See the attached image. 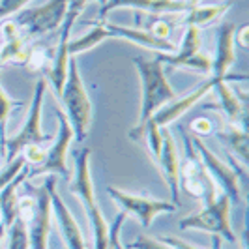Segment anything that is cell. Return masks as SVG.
Here are the masks:
<instances>
[{
  "label": "cell",
  "instance_id": "obj_1",
  "mask_svg": "<svg viewBox=\"0 0 249 249\" xmlns=\"http://www.w3.org/2000/svg\"><path fill=\"white\" fill-rule=\"evenodd\" d=\"M133 64L137 68L139 79H141V109H139L137 125L131 129V131H137L163 105L176 100L178 94L175 92V88L171 87V83L165 75V70H163V62L158 56L152 60L135 56Z\"/></svg>",
  "mask_w": 249,
  "mask_h": 249
},
{
  "label": "cell",
  "instance_id": "obj_2",
  "mask_svg": "<svg viewBox=\"0 0 249 249\" xmlns=\"http://www.w3.org/2000/svg\"><path fill=\"white\" fill-rule=\"evenodd\" d=\"M70 187L87 210V215L92 225V234H94V249H107L109 223L105 221L98 199H96L92 173H90V148L87 146L75 150V175Z\"/></svg>",
  "mask_w": 249,
  "mask_h": 249
},
{
  "label": "cell",
  "instance_id": "obj_3",
  "mask_svg": "<svg viewBox=\"0 0 249 249\" xmlns=\"http://www.w3.org/2000/svg\"><path fill=\"white\" fill-rule=\"evenodd\" d=\"M60 107L68 118V122L73 129V139L77 142H83L88 137V129L92 122V101L88 98L85 83L81 79L75 56H70L68 62V77L58 96Z\"/></svg>",
  "mask_w": 249,
  "mask_h": 249
},
{
  "label": "cell",
  "instance_id": "obj_4",
  "mask_svg": "<svg viewBox=\"0 0 249 249\" xmlns=\"http://www.w3.org/2000/svg\"><path fill=\"white\" fill-rule=\"evenodd\" d=\"M47 88H49L47 79L39 77L36 81V87H34V96L30 101V109L26 114L25 125L19 129L17 135H13L6 141V148H4V156H2L6 163L15 160L26 146L43 144V142L51 141V135H47L41 127V111H43V98L47 94Z\"/></svg>",
  "mask_w": 249,
  "mask_h": 249
},
{
  "label": "cell",
  "instance_id": "obj_5",
  "mask_svg": "<svg viewBox=\"0 0 249 249\" xmlns=\"http://www.w3.org/2000/svg\"><path fill=\"white\" fill-rule=\"evenodd\" d=\"M206 206L199 212L186 215L180 219V229H195L202 232H210L217 238H225L227 242H236V234L231 225V208L232 202L225 193H217L213 199L204 202Z\"/></svg>",
  "mask_w": 249,
  "mask_h": 249
},
{
  "label": "cell",
  "instance_id": "obj_6",
  "mask_svg": "<svg viewBox=\"0 0 249 249\" xmlns=\"http://www.w3.org/2000/svg\"><path fill=\"white\" fill-rule=\"evenodd\" d=\"M66 8H68V0H49L43 6L21 10L13 21L17 23L21 34L30 41L32 37L45 36L60 28L66 17Z\"/></svg>",
  "mask_w": 249,
  "mask_h": 249
},
{
  "label": "cell",
  "instance_id": "obj_7",
  "mask_svg": "<svg viewBox=\"0 0 249 249\" xmlns=\"http://www.w3.org/2000/svg\"><path fill=\"white\" fill-rule=\"evenodd\" d=\"M54 111L58 116V137L53 142V146L47 148V156L41 165L32 167L28 171V178H36V176H64L68 178L70 184V167H68V152L70 144L73 141V129L68 122L66 114H64L60 105H54Z\"/></svg>",
  "mask_w": 249,
  "mask_h": 249
},
{
  "label": "cell",
  "instance_id": "obj_8",
  "mask_svg": "<svg viewBox=\"0 0 249 249\" xmlns=\"http://www.w3.org/2000/svg\"><path fill=\"white\" fill-rule=\"evenodd\" d=\"M191 142H193V148L215 187L217 189L221 187V193H225L232 204H242V189H240V180H238L240 175L236 169L227 165L223 160H219V156H215L212 150L204 144L202 139L195 137L191 139Z\"/></svg>",
  "mask_w": 249,
  "mask_h": 249
},
{
  "label": "cell",
  "instance_id": "obj_9",
  "mask_svg": "<svg viewBox=\"0 0 249 249\" xmlns=\"http://www.w3.org/2000/svg\"><path fill=\"white\" fill-rule=\"evenodd\" d=\"M107 193L122 208V212L131 213L141 223V227H144V229L152 227V221H154L156 215H160V213H175L176 208H178L173 202L133 195V193H127V191H122V189L112 186L107 187Z\"/></svg>",
  "mask_w": 249,
  "mask_h": 249
},
{
  "label": "cell",
  "instance_id": "obj_10",
  "mask_svg": "<svg viewBox=\"0 0 249 249\" xmlns=\"http://www.w3.org/2000/svg\"><path fill=\"white\" fill-rule=\"evenodd\" d=\"M43 186L49 193L53 219L58 225V231H60V236H62L64 244H66V249H87V242H85L81 227L75 221L73 213L70 212V208L66 206L60 193L56 191V176L49 175L45 178Z\"/></svg>",
  "mask_w": 249,
  "mask_h": 249
},
{
  "label": "cell",
  "instance_id": "obj_11",
  "mask_svg": "<svg viewBox=\"0 0 249 249\" xmlns=\"http://www.w3.org/2000/svg\"><path fill=\"white\" fill-rule=\"evenodd\" d=\"M36 212L32 219L26 223L28 248L30 249H49V236L53 232V212L51 199L45 186L36 189Z\"/></svg>",
  "mask_w": 249,
  "mask_h": 249
},
{
  "label": "cell",
  "instance_id": "obj_12",
  "mask_svg": "<svg viewBox=\"0 0 249 249\" xmlns=\"http://www.w3.org/2000/svg\"><path fill=\"white\" fill-rule=\"evenodd\" d=\"M236 25L223 23L215 28V53L212 56V73L210 77L223 81L231 79L229 70L236 60V43H234Z\"/></svg>",
  "mask_w": 249,
  "mask_h": 249
},
{
  "label": "cell",
  "instance_id": "obj_13",
  "mask_svg": "<svg viewBox=\"0 0 249 249\" xmlns=\"http://www.w3.org/2000/svg\"><path fill=\"white\" fill-rule=\"evenodd\" d=\"M156 163H158L163 180L171 191V197H173L171 202L175 206H180V165L182 163H180V156L176 150V141L167 127H163L161 152H160V158Z\"/></svg>",
  "mask_w": 249,
  "mask_h": 249
},
{
  "label": "cell",
  "instance_id": "obj_14",
  "mask_svg": "<svg viewBox=\"0 0 249 249\" xmlns=\"http://www.w3.org/2000/svg\"><path fill=\"white\" fill-rule=\"evenodd\" d=\"M215 83H217V79L208 77L202 85H199L195 90H191L189 94L182 96V98H176V100L169 101L167 105H163L161 109L156 112L150 120L158 125V127H167L169 124H173L175 120H178L182 114H186L193 105H197L204 96H208V94L212 92V88Z\"/></svg>",
  "mask_w": 249,
  "mask_h": 249
},
{
  "label": "cell",
  "instance_id": "obj_15",
  "mask_svg": "<svg viewBox=\"0 0 249 249\" xmlns=\"http://www.w3.org/2000/svg\"><path fill=\"white\" fill-rule=\"evenodd\" d=\"M118 8H133L152 15H180L186 13L191 6L187 0H107V4L100 10V21L107 19V13Z\"/></svg>",
  "mask_w": 249,
  "mask_h": 249
},
{
  "label": "cell",
  "instance_id": "obj_16",
  "mask_svg": "<svg viewBox=\"0 0 249 249\" xmlns=\"http://www.w3.org/2000/svg\"><path fill=\"white\" fill-rule=\"evenodd\" d=\"M103 26H105L109 37H114V39L131 41V43H135L139 47L156 51V53H173L175 51V41H171V39H158V37L152 36L146 28L114 25V23H109L107 19L103 21Z\"/></svg>",
  "mask_w": 249,
  "mask_h": 249
},
{
  "label": "cell",
  "instance_id": "obj_17",
  "mask_svg": "<svg viewBox=\"0 0 249 249\" xmlns=\"http://www.w3.org/2000/svg\"><path fill=\"white\" fill-rule=\"evenodd\" d=\"M229 2L223 4H197L191 6L186 13H180L173 17V23L184 26H195V28H204V26L215 23L227 10H229Z\"/></svg>",
  "mask_w": 249,
  "mask_h": 249
},
{
  "label": "cell",
  "instance_id": "obj_18",
  "mask_svg": "<svg viewBox=\"0 0 249 249\" xmlns=\"http://www.w3.org/2000/svg\"><path fill=\"white\" fill-rule=\"evenodd\" d=\"M199 51H200V30L195 28V26H186L184 36L180 39V45H178L176 53H158V58L163 64H173L176 68H182Z\"/></svg>",
  "mask_w": 249,
  "mask_h": 249
},
{
  "label": "cell",
  "instance_id": "obj_19",
  "mask_svg": "<svg viewBox=\"0 0 249 249\" xmlns=\"http://www.w3.org/2000/svg\"><path fill=\"white\" fill-rule=\"evenodd\" d=\"M30 58V45L23 34L0 41V66H26Z\"/></svg>",
  "mask_w": 249,
  "mask_h": 249
},
{
  "label": "cell",
  "instance_id": "obj_20",
  "mask_svg": "<svg viewBox=\"0 0 249 249\" xmlns=\"http://www.w3.org/2000/svg\"><path fill=\"white\" fill-rule=\"evenodd\" d=\"M217 139L223 141L227 148L232 150V154L238 156L242 165L248 163V131L244 127H238V124H231L227 129L217 131Z\"/></svg>",
  "mask_w": 249,
  "mask_h": 249
},
{
  "label": "cell",
  "instance_id": "obj_21",
  "mask_svg": "<svg viewBox=\"0 0 249 249\" xmlns=\"http://www.w3.org/2000/svg\"><path fill=\"white\" fill-rule=\"evenodd\" d=\"M212 90H215L219 105H221V111H223V114L229 118V122H231V124H236L238 118L242 116V100L236 96V92L227 85V79L217 81V83L213 85Z\"/></svg>",
  "mask_w": 249,
  "mask_h": 249
},
{
  "label": "cell",
  "instance_id": "obj_22",
  "mask_svg": "<svg viewBox=\"0 0 249 249\" xmlns=\"http://www.w3.org/2000/svg\"><path fill=\"white\" fill-rule=\"evenodd\" d=\"M23 101L13 100L12 96L4 90L0 85V154L4 156V148H6V141H8V122H10V114H12L13 107H21Z\"/></svg>",
  "mask_w": 249,
  "mask_h": 249
},
{
  "label": "cell",
  "instance_id": "obj_23",
  "mask_svg": "<svg viewBox=\"0 0 249 249\" xmlns=\"http://www.w3.org/2000/svg\"><path fill=\"white\" fill-rule=\"evenodd\" d=\"M10 232V242L8 249H30L28 248V234H26V223L23 219H15V223L8 229Z\"/></svg>",
  "mask_w": 249,
  "mask_h": 249
},
{
  "label": "cell",
  "instance_id": "obj_24",
  "mask_svg": "<svg viewBox=\"0 0 249 249\" xmlns=\"http://www.w3.org/2000/svg\"><path fill=\"white\" fill-rule=\"evenodd\" d=\"M25 167H26L25 158H23L21 154H19L15 160H12V161L8 163V165H6V169H4V171H0V191L8 186L13 178L25 169Z\"/></svg>",
  "mask_w": 249,
  "mask_h": 249
},
{
  "label": "cell",
  "instance_id": "obj_25",
  "mask_svg": "<svg viewBox=\"0 0 249 249\" xmlns=\"http://www.w3.org/2000/svg\"><path fill=\"white\" fill-rule=\"evenodd\" d=\"M125 217H127L125 212H118L116 217H114V221L109 223V244L112 246V249H124V244L120 240V229L124 225Z\"/></svg>",
  "mask_w": 249,
  "mask_h": 249
},
{
  "label": "cell",
  "instance_id": "obj_26",
  "mask_svg": "<svg viewBox=\"0 0 249 249\" xmlns=\"http://www.w3.org/2000/svg\"><path fill=\"white\" fill-rule=\"evenodd\" d=\"M124 249H173L171 246L163 244L160 238L137 236L131 244H125Z\"/></svg>",
  "mask_w": 249,
  "mask_h": 249
},
{
  "label": "cell",
  "instance_id": "obj_27",
  "mask_svg": "<svg viewBox=\"0 0 249 249\" xmlns=\"http://www.w3.org/2000/svg\"><path fill=\"white\" fill-rule=\"evenodd\" d=\"M21 156L25 158V163L26 165H41L43 160H45V156H47V148L45 146H41V144H32V146H26L23 152H21Z\"/></svg>",
  "mask_w": 249,
  "mask_h": 249
},
{
  "label": "cell",
  "instance_id": "obj_28",
  "mask_svg": "<svg viewBox=\"0 0 249 249\" xmlns=\"http://www.w3.org/2000/svg\"><path fill=\"white\" fill-rule=\"evenodd\" d=\"M30 2L32 0H0V21L25 10V6Z\"/></svg>",
  "mask_w": 249,
  "mask_h": 249
},
{
  "label": "cell",
  "instance_id": "obj_29",
  "mask_svg": "<svg viewBox=\"0 0 249 249\" xmlns=\"http://www.w3.org/2000/svg\"><path fill=\"white\" fill-rule=\"evenodd\" d=\"M146 30H148L154 37H158V39H171V30H173V26H171L169 21L158 19V21H154Z\"/></svg>",
  "mask_w": 249,
  "mask_h": 249
},
{
  "label": "cell",
  "instance_id": "obj_30",
  "mask_svg": "<svg viewBox=\"0 0 249 249\" xmlns=\"http://www.w3.org/2000/svg\"><path fill=\"white\" fill-rule=\"evenodd\" d=\"M191 131L195 133V135H210L213 131V125L212 122L208 120V118H204V116H200V118H195L193 122H191Z\"/></svg>",
  "mask_w": 249,
  "mask_h": 249
},
{
  "label": "cell",
  "instance_id": "obj_31",
  "mask_svg": "<svg viewBox=\"0 0 249 249\" xmlns=\"http://www.w3.org/2000/svg\"><path fill=\"white\" fill-rule=\"evenodd\" d=\"M163 244H167V246H171L173 249H202V248H197V246H193V244H189L186 240H182V238H176V236H160Z\"/></svg>",
  "mask_w": 249,
  "mask_h": 249
},
{
  "label": "cell",
  "instance_id": "obj_32",
  "mask_svg": "<svg viewBox=\"0 0 249 249\" xmlns=\"http://www.w3.org/2000/svg\"><path fill=\"white\" fill-rule=\"evenodd\" d=\"M234 43H238V45H240V47H244V49H248V47H249V43H248V25L236 26Z\"/></svg>",
  "mask_w": 249,
  "mask_h": 249
},
{
  "label": "cell",
  "instance_id": "obj_33",
  "mask_svg": "<svg viewBox=\"0 0 249 249\" xmlns=\"http://www.w3.org/2000/svg\"><path fill=\"white\" fill-rule=\"evenodd\" d=\"M6 232H8V231H6V227H4V223L0 221V242H2V238L6 236Z\"/></svg>",
  "mask_w": 249,
  "mask_h": 249
},
{
  "label": "cell",
  "instance_id": "obj_34",
  "mask_svg": "<svg viewBox=\"0 0 249 249\" xmlns=\"http://www.w3.org/2000/svg\"><path fill=\"white\" fill-rule=\"evenodd\" d=\"M94 2H100V6H101V8H103V6L107 4V0H94Z\"/></svg>",
  "mask_w": 249,
  "mask_h": 249
},
{
  "label": "cell",
  "instance_id": "obj_35",
  "mask_svg": "<svg viewBox=\"0 0 249 249\" xmlns=\"http://www.w3.org/2000/svg\"><path fill=\"white\" fill-rule=\"evenodd\" d=\"M0 41H2V36H0Z\"/></svg>",
  "mask_w": 249,
  "mask_h": 249
}]
</instances>
